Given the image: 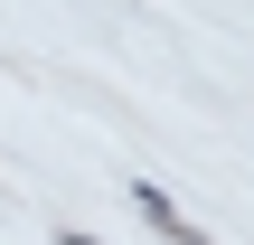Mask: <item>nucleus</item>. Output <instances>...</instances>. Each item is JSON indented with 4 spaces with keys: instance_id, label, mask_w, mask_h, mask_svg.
Segmentation results:
<instances>
[{
    "instance_id": "f257e3e1",
    "label": "nucleus",
    "mask_w": 254,
    "mask_h": 245,
    "mask_svg": "<svg viewBox=\"0 0 254 245\" xmlns=\"http://www.w3.org/2000/svg\"><path fill=\"white\" fill-rule=\"evenodd\" d=\"M141 217H151L160 236H179V245H207V236H198V227H189V217H170V198H160V189H141Z\"/></svg>"
}]
</instances>
